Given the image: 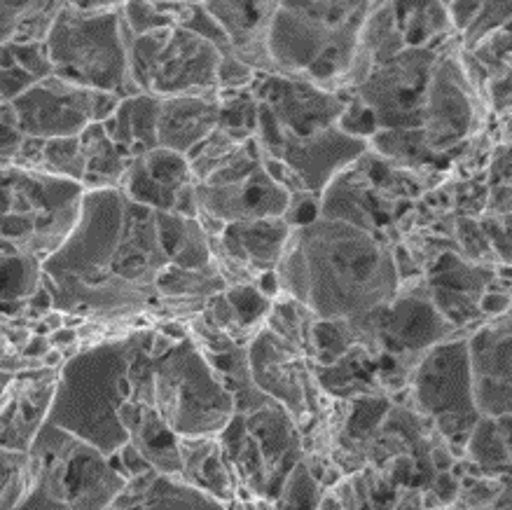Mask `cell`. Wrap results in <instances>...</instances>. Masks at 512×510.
<instances>
[{
    "label": "cell",
    "instance_id": "6da1fadb",
    "mask_svg": "<svg viewBox=\"0 0 512 510\" xmlns=\"http://www.w3.org/2000/svg\"><path fill=\"white\" fill-rule=\"evenodd\" d=\"M171 267L157 213L129 202L122 190L85 192L78 225L43 260L52 309L94 323L99 333L124 335L152 323L157 284ZM155 326V323H152Z\"/></svg>",
    "mask_w": 512,
    "mask_h": 510
},
{
    "label": "cell",
    "instance_id": "7a4b0ae2",
    "mask_svg": "<svg viewBox=\"0 0 512 510\" xmlns=\"http://www.w3.org/2000/svg\"><path fill=\"white\" fill-rule=\"evenodd\" d=\"M274 274L279 295L302 302L316 319L358 321L400 293L391 241L323 216L293 227Z\"/></svg>",
    "mask_w": 512,
    "mask_h": 510
},
{
    "label": "cell",
    "instance_id": "3957f363",
    "mask_svg": "<svg viewBox=\"0 0 512 510\" xmlns=\"http://www.w3.org/2000/svg\"><path fill=\"white\" fill-rule=\"evenodd\" d=\"M150 335L152 326L82 344L78 354L61 365L47 422L106 457L120 452L129 443L120 412L129 401L131 365Z\"/></svg>",
    "mask_w": 512,
    "mask_h": 510
},
{
    "label": "cell",
    "instance_id": "277c9868",
    "mask_svg": "<svg viewBox=\"0 0 512 510\" xmlns=\"http://www.w3.org/2000/svg\"><path fill=\"white\" fill-rule=\"evenodd\" d=\"M370 10L372 3H276L267 33L276 73L339 94Z\"/></svg>",
    "mask_w": 512,
    "mask_h": 510
},
{
    "label": "cell",
    "instance_id": "5b68a950",
    "mask_svg": "<svg viewBox=\"0 0 512 510\" xmlns=\"http://www.w3.org/2000/svg\"><path fill=\"white\" fill-rule=\"evenodd\" d=\"M152 405L176 438L218 436L234 417V398L188 335L152 333Z\"/></svg>",
    "mask_w": 512,
    "mask_h": 510
},
{
    "label": "cell",
    "instance_id": "8992f818",
    "mask_svg": "<svg viewBox=\"0 0 512 510\" xmlns=\"http://www.w3.org/2000/svg\"><path fill=\"white\" fill-rule=\"evenodd\" d=\"M124 485L113 459L47 422L29 450V489L15 510H106Z\"/></svg>",
    "mask_w": 512,
    "mask_h": 510
},
{
    "label": "cell",
    "instance_id": "52a82bcc",
    "mask_svg": "<svg viewBox=\"0 0 512 510\" xmlns=\"http://www.w3.org/2000/svg\"><path fill=\"white\" fill-rule=\"evenodd\" d=\"M45 47L57 78L120 99L138 94L129 82L122 3H64Z\"/></svg>",
    "mask_w": 512,
    "mask_h": 510
},
{
    "label": "cell",
    "instance_id": "ba28073f",
    "mask_svg": "<svg viewBox=\"0 0 512 510\" xmlns=\"http://www.w3.org/2000/svg\"><path fill=\"white\" fill-rule=\"evenodd\" d=\"M218 440L237 480V501L272 503L293 468L304 459L300 429L293 417L269 398L234 412Z\"/></svg>",
    "mask_w": 512,
    "mask_h": 510
},
{
    "label": "cell",
    "instance_id": "9c48e42d",
    "mask_svg": "<svg viewBox=\"0 0 512 510\" xmlns=\"http://www.w3.org/2000/svg\"><path fill=\"white\" fill-rule=\"evenodd\" d=\"M85 188L15 164L0 167V239L45 260L78 225Z\"/></svg>",
    "mask_w": 512,
    "mask_h": 510
},
{
    "label": "cell",
    "instance_id": "30bf717a",
    "mask_svg": "<svg viewBox=\"0 0 512 510\" xmlns=\"http://www.w3.org/2000/svg\"><path fill=\"white\" fill-rule=\"evenodd\" d=\"M124 31L129 82L138 94L157 99L218 94L220 52L209 40L169 26L143 36Z\"/></svg>",
    "mask_w": 512,
    "mask_h": 510
},
{
    "label": "cell",
    "instance_id": "8fae6325",
    "mask_svg": "<svg viewBox=\"0 0 512 510\" xmlns=\"http://www.w3.org/2000/svg\"><path fill=\"white\" fill-rule=\"evenodd\" d=\"M405 389L410 394L407 408L431 424L454 459H463L466 440L480 419L473 403L466 335L428 349L412 365Z\"/></svg>",
    "mask_w": 512,
    "mask_h": 510
},
{
    "label": "cell",
    "instance_id": "7c38bea8",
    "mask_svg": "<svg viewBox=\"0 0 512 510\" xmlns=\"http://www.w3.org/2000/svg\"><path fill=\"white\" fill-rule=\"evenodd\" d=\"M246 363L255 389L293 417L302 440L330 415L335 398L321 389L307 356L267 326L246 344Z\"/></svg>",
    "mask_w": 512,
    "mask_h": 510
},
{
    "label": "cell",
    "instance_id": "4fadbf2b",
    "mask_svg": "<svg viewBox=\"0 0 512 510\" xmlns=\"http://www.w3.org/2000/svg\"><path fill=\"white\" fill-rule=\"evenodd\" d=\"M120 96L96 92L57 75L40 80L12 101L17 129L26 139H73L115 113Z\"/></svg>",
    "mask_w": 512,
    "mask_h": 510
},
{
    "label": "cell",
    "instance_id": "5bb4252c",
    "mask_svg": "<svg viewBox=\"0 0 512 510\" xmlns=\"http://www.w3.org/2000/svg\"><path fill=\"white\" fill-rule=\"evenodd\" d=\"M440 47H405L375 66L356 96L375 115L377 129H419Z\"/></svg>",
    "mask_w": 512,
    "mask_h": 510
},
{
    "label": "cell",
    "instance_id": "9a60e30c",
    "mask_svg": "<svg viewBox=\"0 0 512 510\" xmlns=\"http://www.w3.org/2000/svg\"><path fill=\"white\" fill-rule=\"evenodd\" d=\"M482 94L470 85L459 59V47L440 50L421 113V136L428 150L442 157L473 139L482 124Z\"/></svg>",
    "mask_w": 512,
    "mask_h": 510
},
{
    "label": "cell",
    "instance_id": "2e32d148",
    "mask_svg": "<svg viewBox=\"0 0 512 510\" xmlns=\"http://www.w3.org/2000/svg\"><path fill=\"white\" fill-rule=\"evenodd\" d=\"M255 141L260 143L262 155L293 171L297 181L304 185V190L318 199L335 183L337 176L354 167L370 150L368 141L351 139L337 127L325 129V132L309 136V139H286V136L274 132L267 117L260 113V108Z\"/></svg>",
    "mask_w": 512,
    "mask_h": 510
},
{
    "label": "cell",
    "instance_id": "e0dca14e",
    "mask_svg": "<svg viewBox=\"0 0 512 510\" xmlns=\"http://www.w3.org/2000/svg\"><path fill=\"white\" fill-rule=\"evenodd\" d=\"M251 92L274 132L286 139H309L337 127L349 99L347 94L328 92L304 78L279 73L258 75Z\"/></svg>",
    "mask_w": 512,
    "mask_h": 510
},
{
    "label": "cell",
    "instance_id": "ac0fdd59",
    "mask_svg": "<svg viewBox=\"0 0 512 510\" xmlns=\"http://www.w3.org/2000/svg\"><path fill=\"white\" fill-rule=\"evenodd\" d=\"M293 227L286 218H260L225 225L218 239H211V253L227 286L255 284L262 274L279 265Z\"/></svg>",
    "mask_w": 512,
    "mask_h": 510
},
{
    "label": "cell",
    "instance_id": "d6986e66",
    "mask_svg": "<svg viewBox=\"0 0 512 510\" xmlns=\"http://www.w3.org/2000/svg\"><path fill=\"white\" fill-rule=\"evenodd\" d=\"M466 349L477 415H510V312L470 330Z\"/></svg>",
    "mask_w": 512,
    "mask_h": 510
},
{
    "label": "cell",
    "instance_id": "ffe728a7",
    "mask_svg": "<svg viewBox=\"0 0 512 510\" xmlns=\"http://www.w3.org/2000/svg\"><path fill=\"white\" fill-rule=\"evenodd\" d=\"M61 370V368H59ZM57 368H26L12 379L0 405V447L29 452L50 419L59 382Z\"/></svg>",
    "mask_w": 512,
    "mask_h": 510
},
{
    "label": "cell",
    "instance_id": "44dd1931",
    "mask_svg": "<svg viewBox=\"0 0 512 510\" xmlns=\"http://www.w3.org/2000/svg\"><path fill=\"white\" fill-rule=\"evenodd\" d=\"M199 213L220 220L223 225L244 220L283 218L290 206V195L267 174L265 164L239 181L225 185H197Z\"/></svg>",
    "mask_w": 512,
    "mask_h": 510
},
{
    "label": "cell",
    "instance_id": "7402d4cb",
    "mask_svg": "<svg viewBox=\"0 0 512 510\" xmlns=\"http://www.w3.org/2000/svg\"><path fill=\"white\" fill-rule=\"evenodd\" d=\"M195 181L185 155L155 148L129 162L122 178V195L143 209L155 213H174L176 197L185 185Z\"/></svg>",
    "mask_w": 512,
    "mask_h": 510
},
{
    "label": "cell",
    "instance_id": "603a6c76",
    "mask_svg": "<svg viewBox=\"0 0 512 510\" xmlns=\"http://www.w3.org/2000/svg\"><path fill=\"white\" fill-rule=\"evenodd\" d=\"M209 15L230 40V52L258 75H276L269 59L267 33L276 3L258 0H230V3H204Z\"/></svg>",
    "mask_w": 512,
    "mask_h": 510
},
{
    "label": "cell",
    "instance_id": "cb8c5ba5",
    "mask_svg": "<svg viewBox=\"0 0 512 510\" xmlns=\"http://www.w3.org/2000/svg\"><path fill=\"white\" fill-rule=\"evenodd\" d=\"M218 94L171 96L159 101L157 143L178 155H192L218 129Z\"/></svg>",
    "mask_w": 512,
    "mask_h": 510
},
{
    "label": "cell",
    "instance_id": "d4e9b609",
    "mask_svg": "<svg viewBox=\"0 0 512 510\" xmlns=\"http://www.w3.org/2000/svg\"><path fill=\"white\" fill-rule=\"evenodd\" d=\"M106 510H227L211 496L155 471L127 480V485Z\"/></svg>",
    "mask_w": 512,
    "mask_h": 510
},
{
    "label": "cell",
    "instance_id": "484cf974",
    "mask_svg": "<svg viewBox=\"0 0 512 510\" xmlns=\"http://www.w3.org/2000/svg\"><path fill=\"white\" fill-rule=\"evenodd\" d=\"M181 480L227 508L237 501V480L227 466L218 436L178 438Z\"/></svg>",
    "mask_w": 512,
    "mask_h": 510
},
{
    "label": "cell",
    "instance_id": "4316f807",
    "mask_svg": "<svg viewBox=\"0 0 512 510\" xmlns=\"http://www.w3.org/2000/svg\"><path fill=\"white\" fill-rule=\"evenodd\" d=\"M159 101L150 94H131L117 103L115 113L103 122L108 139L115 143L117 150L136 160L150 150L159 148L157 143V120H159Z\"/></svg>",
    "mask_w": 512,
    "mask_h": 510
},
{
    "label": "cell",
    "instance_id": "83f0119b",
    "mask_svg": "<svg viewBox=\"0 0 512 510\" xmlns=\"http://www.w3.org/2000/svg\"><path fill=\"white\" fill-rule=\"evenodd\" d=\"M82 160H85V176L82 188L85 192L96 190H120L122 178L127 174L129 162L113 141L108 139L103 124H92L80 134Z\"/></svg>",
    "mask_w": 512,
    "mask_h": 510
},
{
    "label": "cell",
    "instance_id": "f1b7e54d",
    "mask_svg": "<svg viewBox=\"0 0 512 510\" xmlns=\"http://www.w3.org/2000/svg\"><path fill=\"white\" fill-rule=\"evenodd\" d=\"M463 459L473 461L482 475H510V415L480 417L466 440Z\"/></svg>",
    "mask_w": 512,
    "mask_h": 510
},
{
    "label": "cell",
    "instance_id": "f546056e",
    "mask_svg": "<svg viewBox=\"0 0 512 510\" xmlns=\"http://www.w3.org/2000/svg\"><path fill=\"white\" fill-rule=\"evenodd\" d=\"M43 288V260L10 253L0 260V302H26Z\"/></svg>",
    "mask_w": 512,
    "mask_h": 510
},
{
    "label": "cell",
    "instance_id": "4dcf8cb0",
    "mask_svg": "<svg viewBox=\"0 0 512 510\" xmlns=\"http://www.w3.org/2000/svg\"><path fill=\"white\" fill-rule=\"evenodd\" d=\"M316 316L309 312L302 302H297L288 295H276L272 302V309H269L265 326L286 340L290 344H295L297 349L307 351V340H309V330L314 326Z\"/></svg>",
    "mask_w": 512,
    "mask_h": 510
},
{
    "label": "cell",
    "instance_id": "1f68e13d",
    "mask_svg": "<svg viewBox=\"0 0 512 510\" xmlns=\"http://www.w3.org/2000/svg\"><path fill=\"white\" fill-rule=\"evenodd\" d=\"M218 129L237 141L255 139L258 129V101L251 89L241 92H218Z\"/></svg>",
    "mask_w": 512,
    "mask_h": 510
},
{
    "label": "cell",
    "instance_id": "d6a6232c",
    "mask_svg": "<svg viewBox=\"0 0 512 510\" xmlns=\"http://www.w3.org/2000/svg\"><path fill=\"white\" fill-rule=\"evenodd\" d=\"M227 305L232 307L234 319H237L241 333L246 335V340L251 342L253 335L265 326V319L272 309V302L265 293L260 291L255 284H239V286H227L225 291Z\"/></svg>",
    "mask_w": 512,
    "mask_h": 510
},
{
    "label": "cell",
    "instance_id": "836d02e7",
    "mask_svg": "<svg viewBox=\"0 0 512 510\" xmlns=\"http://www.w3.org/2000/svg\"><path fill=\"white\" fill-rule=\"evenodd\" d=\"M328 494L321 482L314 478L304 459L293 468L288 480L283 482L281 492L272 501L274 510H318L323 496Z\"/></svg>",
    "mask_w": 512,
    "mask_h": 510
},
{
    "label": "cell",
    "instance_id": "e575fe53",
    "mask_svg": "<svg viewBox=\"0 0 512 510\" xmlns=\"http://www.w3.org/2000/svg\"><path fill=\"white\" fill-rule=\"evenodd\" d=\"M183 3H122V22L129 33L143 36L176 26Z\"/></svg>",
    "mask_w": 512,
    "mask_h": 510
},
{
    "label": "cell",
    "instance_id": "d590c367",
    "mask_svg": "<svg viewBox=\"0 0 512 510\" xmlns=\"http://www.w3.org/2000/svg\"><path fill=\"white\" fill-rule=\"evenodd\" d=\"M29 489V452L0 447V510H15Z\"/></svg>",
    "mask_w": 512,
    "mask_h": 510
},
{
    "label": "cell",
    "instance_id": "8d00e7d4",
    "mask_svg": "<svg viewBox=\"0 0 512 510\" xmlns=\"http://www.w3.org/2000/svg\"><path fill=\"white\" fill-rule=\"evenodd\" d=\"M510 8L512 3H482L473 22L461 33V50L473 52L482 40H487L491 33L510 24Z\"/></svg>",
    "mask_w": 512,
    "mask_h": 510
},
{
    "label": "cell",
    "instance_id": "74e56055",
    "mask_svg": "<svg viewBox=\"0 0 512 510\" xmlns=\"http://www.w3.org/2000/svg\"><path fill=\"white\" fill-rule=\"evenodd\" d=\"M468 54L484 68L487 78H498V75L510 73V26H503V29L491 33L487 40H482Z\"/></svg>",
    "mask_w": 512,
    "mask_h": 510
},
{
    "label": "cell",
    "instance_id": "f35d334b",
    "mask_svg": "<svg viewBox=\"0 0 512 510\" xmlns=\"http://www.w3.org/2000/svg\"><path fill=\"white\" fill-rule=\"evenodd\" d=\"M337 129L351 136V139H361V141H370L372 136L379 132L375 115L370 113V108L365 106L356 94H351L347 99V106L342 110Z\"/></svg>",
    "mask_w": 512,
    "mask_h": 510
},
{
    "label": "cell",
    "instance_id": "ab89813d",
    "mask_svg": "<svg viewBox=\"0 0 512 510\" xmlns=\"http://www.w3.org/2000/svg\"><path fill=\"white\" fill-rule=\"evenodd\" d=\"M8 50L12 54V61L38 82L54 75L45 43H12L8 45Z\"/></svg>",
    "mask_w": 512,
    "mask_h": 510
},
{
    "label": "cell",
    "instance_id": "60d3db41",
    "mask_svg": "<svg viewBox=\"0 0 512 510\" xmlns=\"http://www.w3.org/2000/svg\"><path fill=\"white\" fill-rule=\"evenodd\" d=\"M36 82V78H31L12 61L8 47H0V103H12Z\"/></svg>",
    "mask_w": 512,
    "mask_h": 510
},
{
    "label": "cell",
    "instance_id": "b9f144b4",
    "mask_svg": "<svg viewBox=\"0 0 512 510\" xmlns=\"http://www.w3.org/2000/svg\"><path fill=\"white\" fill-rule=\"evenodd\" d=\"M258 73L248 68L244 61H239L232 52L220 54L218 66V92H241V89H251Z\"/></svg>",
    "mask_w": 512,
    "mask_h": 510
},
{
    "label": "cell",
    "instance_id": "7bdbcfd3",
    "mask_svg": "<svg viewBox=\"0 0 512 510\" xmlns=\"http://www.w3.org/2000/svg\"><path fill=\"white\" fill-rule=\"evenodd\" d=\"M40 365H43V361H31V358H26L22 351L12 347V344L0 335V405H3V396L12 384V379H15L22 370L40 368Z\"/></svg>",
    "mask_w": 512,
    "mask_h": 510
},
{
    "label": "cell",
    "instance_id": "ee69618b",
    "mask_svg": "<svg viewBox=\"0 0 512 510\" xmlns=\"http://www.w3.org/2000/svg\"><path fill=\"white\" fill-rule=\"evenodd\" d=\"M29 3H19V0H0V47H8L15 43L19 22Z\"/></svg>",
    "mask_w": 512,
    "mask_h": 510
},
{
    "label": "cell",
    "instance_id": "f6af8a7d",
    "mask_svg": "<svg viewBox=\"0 0 512 510\" xmlns=\"http://www.w3.org/2000/svg\"><path fill=\"white\" fill-rule=\"evenodd\" d=\"M426 489L440 501V506L445 508V506H452V503H456V499H459L461 482L456 480V475L452 471H442L433 475V480L428 482Z\"/></svg>",
    "mask_w": 512,
    "mask_h": 510
},
{
    "label": "cell",
    "instance_id": "bcb514c9",
    "mask_svg": "<svg viewBox=\"0 0 512 510\" xmlns=\"http://www.w3.org/2000/svg\"><path fill=\"white\" fill-rule=\"evenodd\" d=\"M24 139L26 136L19 132L17 124L0 120V167H3V164L15 162V157L19 153V148H22Z\"/></svg>",
    "mask_w": 512,
    "mask_h": 510
},
{
    "label": "cell",
    "instance_id": "7dc6e473",
    "mask_svg": "<svg viewBox=\"0 0 512 510\" xmlns=\"http://www.w3.org/2000/svg\"><path fill=\"white\" fill-rule=\"evenodd\" d=\"M482 3H445V10H447V17H449V24H452V29L459 33L466 31V26L473 22L477 12H480Z\"/></svg>",
    "mask_w": 512,
    "mask_h": 510
},
{
    "label": "cell",
    "instance_id": "c3c4849f",
    "mask_svg": "<svg viewBox=\"0 0 512 510\" xmlns=\"http://www.w3.org/2000/svg\"><path fill=\"white\" fill-rule=\"evenodd\" d=\"M477 307L484 319H496V316H503L510 312V293H496V291H487L477 300Z\"/></svg>",
    "mask_w": 512,
    "mask_h": 510
}]
</instances>
